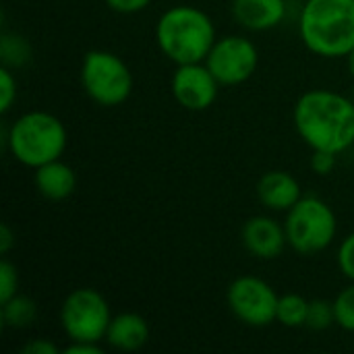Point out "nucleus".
<instances>
[{
    "instance_id": "obj_1",
    "label": "nucleus",
    "mask_w": 354,
    "mask_h": 354,
    "mask_svg": "<svg viewBox=\"0 0 354 354\" xmlns=\"http://www.w3.org/2000/svg\"><path fill=\"white\" fill-rule=\"evenodd\" d=\"M299 137L313 149L344 153L354 145V100L332 91H305L292 110Z\"/></svg>"
},
{
    "instance_id": "obj_2",
    "label": "nucleus",
    "mask_w": 354,
    "mask_h": 354,
    "mask_svg": "<svg viewBox=\"0 0 354 354\" xmlns=\"http://www.w3.org/2000/svg\"><path fill=\"white\" fill-rule=\"evenodd\" d=\"M216 39L212 17L193 4L170 6L156 23L158 48L174 64L205 62Z\"/></svg>"
},
{
    "instance_id": "obj_3",
    "label": "nucleus",
    "mask_w": 354,
    "mask_h": 354,
    "mask_svg": "<svg viewBox=\"0 0 354 354\" xmlns=\"http://www.w3.org/2000/svg\"><path fill=\"white\" fill-rule=\"evenodd\" d=\"M299 33L322 58H346L354 48V0H305Z\"/></svg>"
},
{
    "instance_id": "obj_4",
    "label": "nucleus",
    "mask_w": 354,
    "mask_h": 354,
    "mask_svg": "<svg viewBox=\"0 0 354 354\" xmlns=\"http://www.w3.org/2000/svg\"><path fill=\"white\" fill-rule=\"evenodd\" d=\"M2 143L19 164L35 170L62 158L68 133L62 120L54 114L33 110L21 114L10 127H4Z\"/></svg>"
},
{
    "instance_id": "obj_5",
    "label": "nucleus",
    "mask_w": 354,
    "mask_h": 354,
    "mask_svg": "<svg viewBox=\"0 0 354 354\" xmlns=\"http://www.w3.org/2000/svg\"><path fill=\"white\" fill-rule=\"evenodd\" d=\"M288 247L299 255H317L326 251L338 232V220L324 199L303 195L288 212L284 220Z\"/></svg>"
},
{
    "instance_id": "obj_6",
    "label": "nucleus",
    "mask_w": 354,
    "mask_h": 354,
    "mask_svg": "<svg viewBox=\"0 0 354 354\" xmlns=\"http://www.w3.org/2000/svg\"><path fill=\"white\" fill-rule=\"evenodd\" d=\"M81 85L85 93L104 108L124 104L133 93V73L114 52L91 50L81 62Z\"/></svg>"
},
{
    "instance_id": "obj_7",
    "label": "nucleus",
    "mask_w": 354,
    "mask_h": 354,
    "mask_svg": "<svg viewBox=\"0 0 354 354\" xmlns=\"http://www.w3.org/2000/svg\"><path fill=\"white\" fill-rule=\"evenodd\" d=\"M110 322V305L95 288H75L62 301L60 326L71 340H106Z\"/></svg>"
},
{
    "instance_id": "obj_8",
    "label": "nucleus",
    "mask_w": 354,
    "mask_h": 354,
    "mask_svg": "<svg viewBox=\"0 0 354 354\" xmlns=\"http://www.w3.org/2000/svg\"><path fill=\"white\" fill-rule=\"evenodd\" d=\"M280 297L270 282L257 276H239L226 290L232 315L251 328H266L276 322Z\"/></svg>"
},
{
    "instance_id": "obj_9",
    "label": "nucleus",
    "mask_w": 354,
    "mask_h": 354,
    "mask_svg": "<svg viewBox=\"0 0 354 354\" xmlns=\"http://www.w3.org/2000/svg\"><path fill=\"white\" fill-rule=\"evenodd\" d=\"M205 64L220 85L232 87L253 77L259 64V52L245 35H224L212 46Z\"/></svg>"
},
{
    "instance_id": "obj_10",
    "label": "nucleus",
    "mask_w": 354,
    "mask_h": 354,
    "mask_svg": "<svg viewBox=\"0 0 354 354\" xmlns=\"http://www.w3.org/2000/svg\"><path fill=\"white\" fill-rule=\"evenodd\" d=\"M170 87L174 100L185 110L203 112L209 106H214L222 85L212 75L205 62H189V64H176Z\"/></svg>"
},
{
    "instance_id": "obj_11",
    "label": "nucleus",
    "mask_w": 354,
    "mask_h": 354,
    "mask_svg": "<svg viewBox=\"0 0 354 354\" xmlns=\"http://www.w3.org/2000/svg\"><path fill=\"white\" fill-rule=\"evenodd\" d=\"M243 247L257 259L272 261L278 259L288 247L284 222H278L272 216H253L245 222L241 232Z\"/></svg>"
},
{
    "instance_id": "obj_12",
    "label": "nucleus",
    "mask_w": 354,
    "mask_h": 354,
    "mask_svg": "<svg viewBox=\"0 0 354 354\" xmlns=\"http://www.w3.org/2000/svg\"><path fill=\"white\" fill-rule=\"evenodd\" d=\"M234 21L249 31H270L278 27L288 12L286 0H232Z\"/></svg>"
},
{
    "instance_id": "obj_13",
    "label": "nucleus",
    "mask_w": 354,
    "mask_h": 354,
    "mask_svg": "<svg viewBox=\"0 0 354 354\" xmlns=\"http://www.w3.org/2000/svg\"><path fill=\"white\" fill-rule=\"evenodd\" d=\"M257 197L261 205H266L268 209L286 214L303 197V189H301V183L290 172L272 170L259 178Z\"/></svg>"
},
{
    "instance_id": "obj_14",
    "label": "nucleus",
    "mask_w": 354,
    "mask_h": 354,
    "mask_svg": "<svg viewBox=\"0 0 354 354\" xmlns=\"http://www.w3.org/2000/svg\"><path fill=\"white\" fill-rule=\"evenodd\" d=\"M149 340V324L143 315L139 313H118L112 317L108 332H106V342L122 353H135L143 348Z\"/></svg>"
},
{
    "instance_id": "obj_15",
    "label": "nucleus",
    "mask_w": 354,
    "mask_h": 354,
    "mask_svg": "<svg viewBox=\"0 0 354 354\" xmlns=\"http://www.w3.org/2000/svg\"><path fill=\"white\" fill-rule=\"evenodd\" d=\"M33 180H35L39 195L50 201H62V199L71 197L77 187L75 170L68 164H64L62 160H54V162H48V164L35 168Z\"/></svg>"
},
{
    "instance_id": "obj_16",
    "label": "nucleus",
    "mask_w": 354,
    "mask_h": 354,
    "mask_svg": "<svg viewBox=\"0 0 354 354\" xmlns=\"http://www.w3.org/2000/svg\"><path fill=\"white\" fill-rule=\"evenodd\" d=\"M37 317V305L25 295H15L8 301L0 303V319L4 328L23 330L29 328Z\"/></svg>"
},
{
    "instance_id": "obj_17",
    "label": "nucleus",
    "mask_w": 354,
    "mask_h": 354,
    "mask_svg": "<svg viewBox=\"0 0 354 354\" xmlns=\"http://www.w3.org/2000/svg\"><path fill=\"white\" fill-rule=\"evenodd\" d=\"M31 44L19 35V33H8L4 31L0 37V60L2 66L8 68H21L31 60Z\"/></svg>"
},
{
    "instance_id": "obj_18",
    "label": "nucleus",
    "mask_w": 354,
    "mask_h": 354,
    "mask_svg": "<svg viewBox=\"0 0 354 354\" xmlns=\"http://www.w3.org/2000/svg\"><path fill=\"white\" fill-rule=\"evenodd\" d=\"M307 313H309V301L297 292H288L282 295L278 301L276 322H280L284 328H305Z\"/></svg>"
},
{
    "instance_id": "obj_19",
    "label": "nucleus",
    "mask_w": 354,
    "mask_h": 354,
    "mask_svg": "<svg viewBox=\"0 0 354 354\" xmlns=\"http://www.w3.org/2000/svg\"><path fill=\"white\" fill-rule=\"evenodd\" d=\"M336 324V313H334V301L326 299H315L309 301V313H307V326L313 332H324Z\"/></svg>"
},
{
    "instance_id": "obj_20",
    "label": "nucleus",
    "mask_w": 354,
    "mask_h": 354,
    "mask_svg": "<svg viewBox=\"0 0 354 354\" xmlns=\"http://www.w3.org/2000/svg\"><path fill=\"white\" fill-rule=\"evenodd\" d=\"M334 313H336V326L344 332L354 334V282L338 292L334 299Z\"/></svg>"
},
{
    "instance_id": "obj_21",
    "label": "nucleus",
    "mask_w": 354,
    "mask_h": 354,
    "mask_svg": "<svg viewBox=\"0 0 354 354\" xmlns=\"http://www.w3.org/2000/svg\"><path fill=\"white\" fill-rule=\"evenodd\" d=\"M17 100V79L12 75V68L2 66L0 68V112L6 114Z\"/></svg>"
},
{
    "instance_id": "obj_22",
    "label": "nucleus",
    "mask_w": 354,
    "mask_h": 354,
    "mask_svg": "<svg viewBox=\"0 0 354 354\" xmlns=\"http://www.w3.org/2000/svg\"><path fill=\"white\" fill-rule=\"evenodd\" d=\"M19 295V274L17 268L2 259L0 261V303L8 301L10 297Z\"/></svg>"
},
{
    "instance_id": "obj_23",
    "label": "nucleus",
    "mask_w": 354,
    "mask_h": 354,
    "mask_svg": "<svg viewBox=\"0 0 354 354\" xmlns=\"http://www.w3.org/2000/svg\"><path fill=\"white\" fill-rule=\"evenodd\" d=\"M336 261H338L342 276L348 278V282H354V232L340 243L338 253H336Z\"/></svg>"
},
{
    "instance_id": "obj_24",
    "label": "nucleus",
    "mask_w": 354,
    "mask_h": 354,
    "mask_svg": "<svg viewBox=\"0 0 354 354\" xmlns=\"http://www.w3.org/2000/svg\"><path fill=\"white\" fill-rule=\"evenodd\" d=\"M338 162V153L334 151H324V149H313L311 156V170L319 176H328Z\"/></svg>"
},
{
    "instance_id": "obj_25",
    "label": "nucleus",
    "mask_w": 354,
    "mask_h": 354,
    "mask_svg": "<svg viewBox=\"0 0 354 354\" xmlns=\"http://www.w3.org/2000/svg\"><path fill=\"white\" fill-rule=\"evenodd\" d=\"M110 10L120 12V15H135L145 10L153 0H104Z\"/></svg>"
},
{
    "instance_id": "obj_26",
    "label": "nucleus",
    "mask_w": 354,
    "mask_h": 354,
    "mask_svg": "<svg viewBox=\"0 0 354 354\" xmlns=\"http://www.w3.org/2000/svg\"><path fill=\"white\" fill-rule=\"evenodd\" d=\"M58 346L52 344L50 340L46 338H35V340H29L23 348H21V354H58Z\"/></svg>"
},
{
    "instance_id": "obj_27",
    "label": "nucleus",
    "mask_w": 354,
    "mask_h": 354,
    "mask_svg": "<svg viewBox=\"0 0 354 354\" xmlns=\"http://www.w3.org/2000/svg\"><path fill=\"white\" fill-rule=\"evenodd\" d=\"M64 354H102V346H100V342L71 340V344L64 346Z\"/></svg>"
},
{
    "instance_id": "obj_28",
    "label": "nucleus",
    "mask_w": 354,
    "mask_h": 354,
    "mask_svg": "<svg viewBox=\"0 0 354 354\" xmlns=\"http://www.w3.org/2000/svg\"><path fill=\"white\" fill-rule=\"evenodd\" d=\"M12 245H15V234H12V230L8 228V224H2L0 226V253H8L10 249H12Z\"/></svg>"
},
{
    "instance_id": "obj_29",
    "label": "nucleus",
    "mask_w": 354,
    "mask_h": 354,
    "mask_svg": "<svg viewBox=\"0 0 354 354\" xmlns=\"http://www.w3.org/2000/svg\"><path fill=\"white\" fill-rule=\"evenodd\" d=\"M346 62H348V71H351V75H353L354 79V48L351 50V54L346 56Z\"/></svg>"
},
{
    "instance_id": "obj_30",
    "label": "nucleus",
    "mask_w": 354,
    "mask_h": 354,
    "mask_svg": "<svg viewBox=\"0 0 354 354\" xmlns=\"http://www.w3.org/2000/svg\"><path fill=\"white\" fill-rule=\"evenodd\" d=\"M353 100H354V93H353Z\"/></svg>"
}]
</instances>
